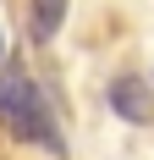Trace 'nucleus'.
I'll list each match as a JSON object with an SVG mask.
<instances>
[{"label":"nucleus","instance_id":"f257e3e1","mask_svg":"<svg viewBox=\"0 0 154 160\" xmlns=\"http://www.w3.org/2000/svg\"><path fill=\"white\" fill-rule=\"evenodd\" d=\"M0 122L22 138V144H44L50 155H66V138H61V122L50 111L44 88L28 78V72H0Z\"/></svg>","mask_w":154,"mask_h":160},{"label":"nucleus","instance_id":"f03ea898","mask_svg":"<svg viewBox=\"0 0 154 160\" xmlns=\"http://www.w3.org/2000/svg\"><path fill=\"white\" fill-rule=\"evenodd\" d=\"M105 99H110V111L121 116V122H132V127H154V88L143 78H132V72H127V78H116L105 88Z\"/></svg>","mask_w":154,"mask_h":160},{"label":"nucleus","instance_id":"7ed1b4c3","mask_svg":"<svg viewBox=\"0 0 154 160\" xmlns=\"http://www.w3.org/2000/svg\"><path fill=\"white\" fill-rule=\"evenodd\" d=\"M66 22V0H33L28 6V33H33V44H50L55 33H61Z\"/></svg>","mask_w":154,"mask_h":160},{"label":"nucleus","instance_id":"20e7f679","mask_svg":"<svg viewBox=\"0 0 154 160\" xmlns=\"http://www.w3.org/2000/svg\"><path fill=\"white\" fill-rule=\"evenodd\" d=\"M0 55H6V33H0Z\"/></svg>","mask_w":154,"mask_h":160}]
</instances>
